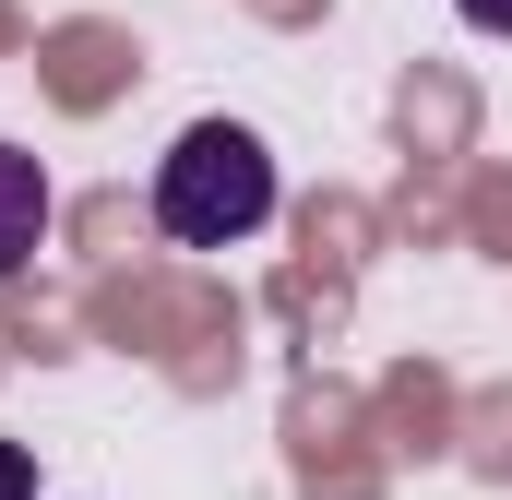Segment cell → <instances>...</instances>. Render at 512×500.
Returning a JSON list of instances; mask_svg holds the SVG:
<instances>
[{
    "label": "cell",
    "mask_w": 512,
    "mask_h": 500,
    "mask_svg": "<svg viewBox=\"0 0 512 500\" xmlns=\"http://www.w3.org/2000/svg\"><path fill=\"white\" fill-rule=\"evenodd\" d=\"M274 215V155L251 120H191L155 155V227L179 250H239Z\"/></svg>",
    "instance_id": "6da1fadb"
},
{
    "label": "cell",
    "mask_w": 512,
    "mask_h": 500,
    "mask_svg": "<svg viewBox=\"0 0 512 500\" xmlns=\"http://www.w3.org/2000/svg\"><path fill=\"white\" fill-rule=\"evenodd\" d=\"M36 239H48V167L24 143H0V274H24Z\"/></svg>",
    "instance_id": "7a4b0ae2"
},
{
    "label": "cell",
    "mask_w": 512,
    "mask_h": 500,
    "mask_svg": "<svg viewBox=\"0 0 512 500\" xmlns=\"http://www.w3.org/2000/svg\"><path fill=\"white\" fill-rule=\"evenodd\" d=\"M453 12H465L477 36H512V0H453Z\"/></svg>",
    "instance_id": "3957f363"
},
{
    "label": "cell",
    "mask_w": 512,
    "mask_h": 500,
    "mask_svg": "<svg viewBox=\"0 0 512 500\" xmlns=\"http://www.w3.org/2000/svg\"><path fill=\"white\" fill-rule=\"evenodd\" d=\"M12 489H24V465H12V453H0V500H12Z\"/></svg>",
    "instance_id": "277c9868"
}]
</instances>
